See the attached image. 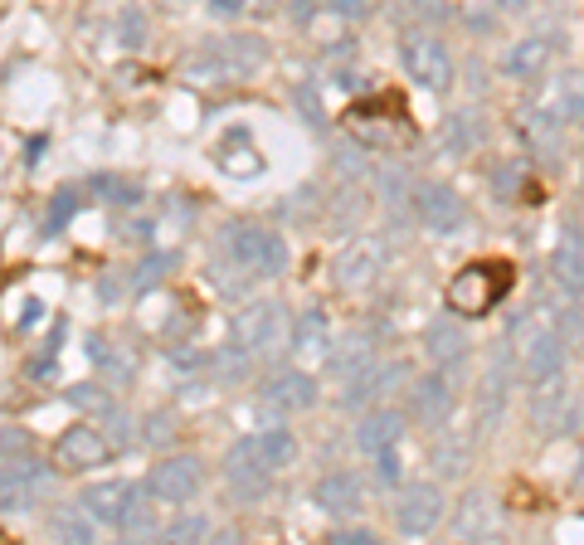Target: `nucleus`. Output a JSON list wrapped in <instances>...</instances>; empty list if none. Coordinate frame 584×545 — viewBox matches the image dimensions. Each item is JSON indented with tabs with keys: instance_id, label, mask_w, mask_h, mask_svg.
Instances as JSON below:
<instances>
[{
	"instance_id": "obj_1",
	"label": "nucleus",
	"mask_w": 584,
	"mask_h": 545,
	"mask_svg": "<svg viewBox=\"0 0 584 545\" xmlns=\"http://www.w3.org/2000/svg\"><path fill=\"white\" fill-rule=\"evenodd\" d=\"M268 64V44L258 35H229L219 44H205L200 54H190L185 73L195 83H239V78H254Z\"/></svg>"
},
{
	"instance_id": "obj_2",
	"label": "nucleus",
	"mask_w": 584,
	"mask_h": 545,
	"mask_svg": "<svg viewBox=\"0 0 584 545\" xmlns=\"http://www.w3.org/2000/svg\"><path fill=\"white\" fill-rule=\"evenodd\" d=\"M224 268H239L244 278H278V273H288V244L278 229L229 224L224 229Z\"/></svg>"
},
{
	"instance_id": "obj_3",
	"label": "nucleus",
	"mask_w": 584,
	"mask_h": 545,
	"mask_svg": "<svg viewBox=\"0 0 584 545\" xmlns=\"http://www.w3.org/2000/svg\"><path fill=\"white\" fill-rule=\"evenodd\" d=\"M234 346L249 356V361H273L283 346H288V312L283 302H249L239 317H234Z\"/></svg>"
},
{
	"instance_id": "obj_4",
	"label": "nucleus",
	"mask_w": 584,
	"mask_h": 545,
	"mask_svg": "<svg viewBox=\"0 0 584 545\" xmlns=\"http://www.w3.org/2000/svg\"><path fill=\"white\" fill-rule=\"evenodd\" d=\"M288 463H297V438L288 429H258V434L239 438L224 458V473H283Z\"/></svg>"
},
{
	"instance_id": "obj_5",
	"label": "nucleus",
	"mask_w": 584,
	"mask_h": 545,
	"mask_svg": "<svg viewBox=\"0 0 584 545\" xmlns=\"http://www.w3.org/2000/svg\"><path fill=\"white\" fill-rule=\"evenodd\" d=\"M511 288V273L507 263H468L453 283H448V307L463 312V317H482L492 312Z\"/></svg>"
},
{
	"instance_id": "obj_6",
	"label": "nucleus",
	"mask_w": 584,
	"mask_h": 545,
	"mask_svg": "<svg viewBox=\"0 0 584 545\" xmlns=\"http://www.w3.org/2000/svg\"><path fill=\"white\" fill-rule=\"evenodd\" d=\"M205 487V458L195 453H171L161 463H151V473L142 482V497L151 502H166V507H181V502H195Z\"/></svg>"
},
{
	"instance_id": "obj_7",
	"label": "nucleus",
	"mask_w": 584,
	"mask_h": 545,
	"mask_svg": "<svg viewBox=\"0 0 584 545\" xmlns=\"http://www.w3.org/2000/svg\"><path fill=\"white\" fill-rule=\"evenodd\" d=\"M54 487V473L39 458H10L0 468V511H35Z\"/></svg>"
},
{
	"instance_id": "obj_8",
	"label": "nucleus",
	"mask_w": 584,
	"mask_h": 545,
	"mask_svg": "<svg viewBox=\"0 0 584 545\" xmlns=\"http://www.w3.org/2000/svg\"><path fill=\"white\" fill-rule=\"evenodd\" d=\"M400 64H404V73H409L419 88H429V93H448V88H453V54H448L443 39H434V35L404 39Z\"/></svg>"
},
{
	"instance_id": "obj_9",
	"label": "nucleus",
	"mask_w": 584,
	"mask_h": 545,
	"mask_svg": "<svg viewBox=\"0 0 584 545\" xmlns=\"http://www.w3.org/2000/svg\"><path fill=\"white\" fill-rule=\"evenodd\" d=\"M443 521V492L434 482H409L395 502V531L400 536H429Z\"/></svg>"
},
{
	"instance_id": "obj_10",
	"label": "nucleus",
	"mask_w": 584,
	"mask_h": 545,
	"mask_svg": "<svg viewBox=\"0 0 584 545\" xmlns=\"http://www.w3.org/2000/svg\"><path fill=\"white\" fill-rule=\"evenodd\" d=\"M414 215H419V224H424L429 234H458L463 219H468V205H463V195H458L453 185L434 181L414 195Z\"/></svg>"
},
{
	"instance_id": "obj_11",
	"label": "nucleus",
	"mask_w": 584,
	"mask_h": 545,
	"mask_svg": "<svg viewBox=\"0 0 584 545\" xmlns=\"http://www.w3.org/2000/svg\"><path fill=\"white\" fill-rule=\"evenodd\" d=\"M112 438L103 429H93V424H73L59 434V463L69 468V473H93V468H103L112 463Z\"/></svg>"
},
{
	"instance_id": "obj_12",
	"label": "nucleus",
	"mask_w": 584,
	"mask_h": 545,
	"mask_svg": "<svg viewBox=\"0 0 584 545\" xmlns=\"http://www.w3.org/2000/svg\"><path fill=\"white\" fill-rule=\"evenodd\" d=\"M453 409H458V395H453V385L443 375H424V380L409 385V409L404 414L419 419L424 429H443L453 419Z\"/></svg>"
},
{
	"instance_id": "obj_13",
	"label": "nucleus",
	"mask_w": 584,
	"mask_h": 545,
	"mask_svg": "<svg viewBox=\"0 0 584 545\" xmlns=\"http://www.w3.org/2000/svg\"><path fill=\"white\" fill-rule=\"evenodd\" d=\"M521 365H526V380H531V390L536 385H555V380H565V336L560 331H531L526 336V356H521Z\"/></svg>"
},
{
	"instance_id": "obj_14",
	"label": "nucleus",
	"mask_w": 584,
	"mask_h": 545,
	"mask_svg": "<svg viewBox=\"0 0 584 545\" xmlns=\"http://www.w3.org/2000/svg\"><path fill=\"white\" fill-rule=\"evenodd\" d=\"M531 419L541 434H570L580 424V400L555 380V385H536V400H531Z\"/></svg>"
},
{
	"instance_id": "obj_15",
	"label": "nucleus",
	"mask_w": 584,
	"mask_h": 545,
	"mask_svg": "<svg viewBox=\"0 0 584 545\" xmlns=\"http://www.w3.org/2000/svg\"><path fill=\"white\" fill-rule=\"evenodd\" d=\"M404 380H409V365L404 361H385V365H370V370H361L356 380H346L351 390L341 395V404L346 409H365V404H375V400H385L390 390H400Z\"/></svg>"
},
{
	"instance_id": "obj_16",
	"label": "nucleus",
	"mask_w": 584,
	"mask_h": 545,
	"mask_svg": "<svg viewBox=\"0 0 584 545\" xmlns=\"http://www.w3.org/2000/svg\"><path fill=\"white\" fill-rule=\"evenodd\" d=\"M550 273H555L560 292H570V297H580L584 292V229L575 224V219L560 229V244H555V258H550Z\"/></svg>"
},
{
	"instance_id": "obj_17",
	"label": "nucleus",
	"mask_w": 584,
	"mask_h": 545,
	"mask_svg": "<svg viewBox=\"0 0 584 545\" xmlns=\"http://www.w3.org/2000/svg\"><path fill=\"white\" fill-rule=\"evenodd\" d=\"M263 404L278 409V414L312 409V404H317V380H312L307 370H278V375L263 385Z\"/></svg>"
},
{
	"instance_id": "obj_18",
	"label": "nucleus",
	"mask_w": 584,
	"mask_h": 545,
	"mask_svg": "<svg viewBox=\"0 0 584 545\" xmlns=\"http://www.w3.org/2000/svg\"><path fill=\"white\" fill-rule=\"evenodd\" d=\"M550 59H555V39L526 35V39H516V44L507 49L502 73H507V78H516V83H536V78L550 69Z\"/></svg>"
},
{
	"instance_id": "obj_19",
	"label": "nucleus",
	"mask_w": 584,
	"mask_h": 545,
	"mask_svg": "<svg viewBox=\"0 0 584 545\" xmlns=\"http://www.w3.org/2000/svg\"><path fill=\"white\" fill-rule=\"evenodd\" d=\"M404 424H409V414H404V409H365L361 424H356V448H361V453L400 448Z\"/></svg>"
},
{
	"instance_id": "obj_20",
	"label": "nucleus",
	"mask_w": 584,
	"mask_h": 545,
	"mask_svg": "<svg viewBox=\"0 0 584 545\" xmlns=\"http://www.w3.org/2000/svg\"><path fill=\"white\" fill-rule=\"evenodd\" d=\"M215 166L224 176H239V181H249L263 171V156L254 151V137H249V127H229L215 146Z\"/></svg>"
},
{
	"instance_id": "obj_21",
	"label": "nucleus",
	"mask_w": 584,
	"mask_h": 545,
	"mask_svg": "<svg viewBox=\"0 0 584 545\" xmlns=\"http://www.w3.org/2000/svg\"><path fill=\"white\" fill-rule=\"evenodd\" d=\"M132 497H137V487H132V482H122V477H112V482H93V487H83L78 507L88 511L93 521H103V526H117Z\"/></svg>"
},
{
	"instance_id": "obj_22",
	"label": "nucleus",
	"mask_w": 584,
	"mask_h": 545,
	"mask_svg": "<svg viewBox=\"0 0 584 545\" xmlns=\"http://www.w3.org/2000/svg\"><path fill=\"white\" fill-rule=\"evenodd\" d=\"M380 263H385V254H380V244H370V239H356L346 254L336 258V283L341 288H370L375 278H380Z\"/></svg>"
},
{
	"instance_id": "obj_23",
	"label": "nucleus",
	"mask_w": 584,
	"mask_h": 545,
	"mask_svg": "<svg viewBox=\"0 0 584 545\" xmlns=\"http://www.w3.org/2000/svg\"><path fill=\"white\" fill-rule=\"evenodd\" d=\"M424 346H429V361L438 365V370H448V365H463L468 361V331L458 327L453 317H434L429 322V331H424Z\"/></svg>"
},
{
	"instance_id": "obj_24",
	"label": "nucleus",
	"mask_w": 584,
	"mask_h": 545,
	"mask_svg": "<svg viewBox=\"0 0 584 545\" xmlns=\"http://www.w3.org/2000/svg\"><path fill=\"white\" fill-rule=\"evenodd\" d=\"M317 507L331 511L336 521L361 516V477L356 473H327L317 482Z\"/></svg>"
},
{
	"instance_id": "obj_25",
	"label": "nucleus",
	"mask_w": 584,
	"mask_h": 545,
	"mask_svg": "<svg viewBox=\"0 0 584 545\" xmlns=\"http://www.w3.org/2000/svg\"><path fill=\"white\" fill-rule=\"evenodd\" d=\"M375 365V341H365V331H351L341 346H331L327 351V375L331 380H356L361 370H370Z\"/></svg>"
},
{
	"instance_id": "obj_26",
	"label": "nucleus",
	"mask_w": 584,
	"mask_h": 545,
	"mask_svg": "<svg viewBox=\"0 0 584 545\" xmlns=\"http://www.w3.org/2000/svg\"><path fill=\"white\" fill-rule=\"evenodd\" d=\"M288 341H292V351H297V356H327L331 351L327 312H322V307H307V312L288 327Z\"/></svg>"
},
{
	"instance_id": "obj_27",
	"label": "nucleus",
	"mask_w": 584,
	"mask_h": 545,
	"mask_svg": "<svg viewBox=\"0 0 584 545\" xmlns=\"http://www.w3.org/2000/svg\"><path fill=\"white\" fill-rule=\"evenodd\" d=\"M88 356H93V365L103 370V380H108V385H127V380H137V356H132L127 346L108 341V336H93V341H88Z\"/></svg>"
},
{
	"instance_id": "obj_28",
	"label": "nucleus",
	"mask_w": 584,
	"mask_h": 545,
	"mask_svg": "<svg viewBox=\"0 0 584 545\" xmlns=\"http://www.w3.org/2000/svg\"><path fill=\"white\" fill-rule=\"evenodd\" d=\"M487 531H492V497L487 492H468L458 516H453V536L458 541H487Z\"/></svg>"
},
{
	"instance_id": "obj_29",
	"label": "nucleus",
	"mask_w": 584,
	"mask_h": 545,
	"mask_svg": "<svg viewBox=\"0 0 584 545\" xmlns=\"http://www.w3.org/2000/svg\"><path fill=\"white\" fill-rule=\"evenodd\" d=\"M550 117H555V122H584V73L580 69H565L555 78Z\"/></svg>"
},
{
	"instance_id": "obj_30",
	"label": "nucleus",
	"mask_w": 584,
	"mask_h": 545,
	"mask_svg": "<svg viewBox=\"0 0 584 545\" xmlns=\"http://www.w3.org/2000/svg\"><path fill=\"white\" fill-rule=\"evenodd\" d=\"M502 404H507V356L497 351V365H492V375L482 380V400H477L482 429H492V424L502 419Z\"/></svg>"
},
{
	"instance_id": "obj_31",
	"label": "nucleus",
	"mask_w": 584,
	"mask_h": 545,
	"mask_svg": "<svg viewBox=\"0 0 584 545\" xmlns=\"http://www.w3.org/2000/svg\"><path fill=\"white\" fill-rule=\"evenodd\" d=\"M54 536H64V541H93V516L83 507H69L54 516Z\"/></svg>"
},
{
	"instance_id": "obj_32",
	"label": "nucleus",
	"mask_w": 584,
	"mask_h": 545,
	"mask_svg": "<svg viewBox=\"0 0 584 545\" xmlns=\"http://www.w3.org/2000/svg\"><path fill=\"white\" fill-rule=\"evenodd\" d=\"M137 497H142V492H137ZM137 497H132V502H127V511H122V521H117V531H127V536H161V526H156V521H151V502H137Z\"/></svg>"
},
{
	"instance_id": "obj_33",
	"label": "nucleus",
	"mask_w": 584,
	"mask_h": 545,
	"mask_svg": "<svg viewBox=\"0 0 584 545\" xmlns=\"http://www.w3.org/2000/svg\"><path fill=\"white\" fill-rule=\"evenodd\" d=\"M93 190H98L103 200H112V205H137V200H142V190L132 181H122V176H93Z\"/></svg>"
},
{
	"instance_id": "obj_34",
	"label": "nucleus",
	"mask_w": 584,
	"mask_h": 545,
	"mask_svg": "<svg viewBox=\"0 0 584 545\" xmlns=\"http://www.w3.org/2000/svg\"><path fill=\"white\" fill-rule=\"evenodd\" d=\"M215 526L205 521V516H181V521H171V526H161V536L166 541H205Z\"/></svg>"
},
{
	"instance_id": "obj_35",
	"label": "nucleus",
	"mask_w": 584,
	"mask_h": 545,
	"mask_svg": "<svg viewBox=\"0 0 584 545\" xmlns=\"http://www.w3.org/2000/svg\"><path fill=\"white\" fill-rule=\"evenodd\" d=\"M434 468L443 477H463V468H468V443H463V438H453L448 448H438V453H434Z\"/></svg>"
},
{
	"instance_id": "obj_36",
	"label": "nucleus",
	"mask_w": 584,
	"mask_h": 545,
	"mask_svg": "<svg viewBox=\"0 0 584 545\" xmlns=\"http://www.w3.org/2000/svg\"><path fill=\"white\" fill-rule=\"evenodd\" d=\"M117 30H122V44H127V49H142L146 44V15L142 10H137V5H127V10H122V25H117Z\"/></svg>"
},
{
	"instance_id": "obj_37",
	"label": "nucleus",
	"mask_w": 584,
	"mask_h": 545,
	"mask_svg": "<svg viewBox=\"0 0 584 545\" xmlns=\"http://www.w3.org/2000/svg\"><path fill=\"white\" fill-rule=\"evenodd\" d=\"M448 142H453V151H468V146L477 142L473 112H453V122H448Z\"/></svg>"
},
{
	"instance_id": "obj_38",
	"label": "nucleus",
	"mask_w": 584,
	"mask_h": 545,
	"mask_svg": "<svg viewBox=\"0 0 584 545\" xmlns=\"http://www.w3.org/2000/svg\"><path fill=\"white\" fill-rule=\"evenodd\" d=\"M171 263H176V254H151V258H146V263H142V273H137V292H146L151 283H161Z\"/></svg>"
},
{
	"instance_id": "obj_39",
	"label": "nucleus",
	"mask_w": 584,
	"mask_h": 545,
	"mask_svg": "<svg viewBox=\"0 0 584 545\" xmlns=\"http://www.w3.org/2000/svg\"><path fill=\"white\" fill-rule=\"evenodd\" d=\"M370 458H375V477H380V482H395V477H400V453H395V448H380V453H370Z\"/></svg>"
},
{
	"instance_id": "obj_40",
	"label": "nucleus",
	"mask_w": 584,
	"mask_h": 545,
	"mask_svg": "<svg viewBox=\"0 0 584 545\" xmlns=\"http://www.w3.org/2000/svg\"><path fill=\"white\" fill-rule=\"evenodd\" d=\"M336 15H346V20H365L370 10H375V0H327Z\"/></svg>"
},
{
	"instance_id": "obj_41",
	"label": "nucleus",
	"mask_w": 584,
	"mask_h": 545,
	"mask_svg": "<svg viewBox=\"0 0 584 545\" xmlns=\"http://www.w3.org/2000/svg\"><path fill=\"white\" fill-rule=\"evenodd\" d=\"M331 541H336V545H375V531L351 526V531H331Z\"/></svg>"
},
{
	"instance_id": "obj_42",
	"label": "nucleus",
	"mask_w": 584,
	"mask_h": 545,
	"mask_svg": "<svg viewBox=\"0 0 584 545\" xmlns=\"http://www.w3.org/2000/svg\"><path fill=\"white\" fill-rule=\"evenodd\" d=\"M511 195H516V171L497 166V200H511Z\"/></svg>"
},
{
	"instance_id": "obj_43",
	"label": "nucleus",
	"mask_w": 584,
	"mask_h": 545,
	"mask_svg": "<svg viewBox=\"0 0 584 545\" xmlns=\"http://www.w3.org/2000/svg\"><path fill=\"white\" fill-rule=\"evenodd\" d=\"M244 5H249V0H210V10H215V15H224V20L244 15Z\"/></svg>"
},
{
	"instance_id": "obj_44",
	"label": "nucleus",
	"mask_w": 584,
	"mask_h": 545,
	"mask_svg": "<svg viewBox=\"0 0 584 545\" xmlns=\"http://www.w3.org/2000/svg\"><path fill=\"white\" fill-rule=\"evenodd\" d=\"M166 424H171V414H156V419H151V429H146V438H151V443H161V438L171 434Z\"/></svg>"
},
{
	"instance_id": "obj_45",
	"label": "nucleus",
	"mask_w": 584,
	"mask_h": 545,
	"mask_svg": "<svg viewBox=\"0 0 584 545\" xmlns=\"http://www.w3.org/2000/svg\"><path fill=\"white\" fill-rule=\"evenodd\" d=\"M288 10L297 20H307V15H312V0H288Z\"/></svg>"
},
{
	"instance_id": "obj_46",
	"label": "nucleus",
	"mask_w": 584,
	"mask_h": 545,
	"mask_svg": "<svg viewBox=\"0 0 584 545\" xmlns=\"http://www.w3.org/2000/svg\"><path fill=\"white\" fill-rule=\"evenodd\" d=\"M497 10H526V0H492Z\"/></svg>"
}]
</instances>
